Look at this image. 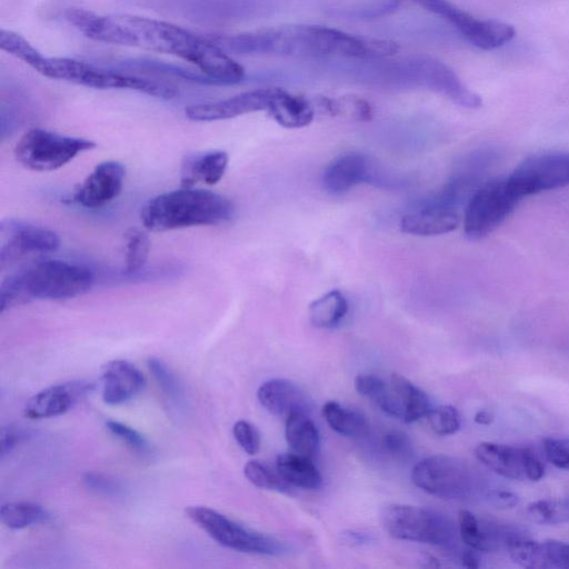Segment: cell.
<instances>
[{"mask_svg": "<svg viewBox=\"0 0 569 569\" xmlns=\"http://www.w3.org/2000/svg\"><path fill=\"white\" fill-rule=\"evenodd\" d=\"M65 17L79 33L92 41L182 58L211 78L214 85H236L244 81V67L222 51L209 36L134 15H99L86 9L71 8Z\"/></svg>", "mask_w": 569, "mask_h": 569, "instance_id": "obj_1", "label": "cell"}, {"mask_svg": "<svg viewBox=\"0 0 569 569\" xmlns=\"http://www.w3.org/2000/svg\"><path fill=\"white\" fill-rule=\"evenodd\" d=\"M209 37L228 55H274L373 62L393 57L399 52V46L392 41L356 36L319 25H288L256 32Z\"/></svg>", "mask_w": 569, "mask_h": 569, "instance_id": "obj_2", "label": "cell"}, {"mask_svg": "<svg viewBox=\"0 0 569 569\" xmlns=\"http://www.w3.org/2000/svg\"><path fill=\"white\" fill-rule=\"evenodd\" d=\"M94 282V273L84 265L43 259L5 279L0 286V312L34 299L66 301L82 296L91 291Z\"/></svg>", "mask_w": 569, "mask_h": 569, "instance_id": "obj_3", "label": "cell"}, {"mask_svg": "<svg viewBox=\"0 0 569 569\" xmlns=\"http://www.w3.org/2000/svg\"><path fill=\"white\" fill-rule=\"evenodd\" d=\"M235 206L217 193L182 187L151 199L141 212L149 232L164 233L195 226H215L231 221Z\"/></svg>", "mask_w": 569, "mask_h": 569, "instance_id": "obj_4", "label": "cell"}, {"mask_svg": "<svg viewBox=\"0 0 569 569\" xmlns=\"http://www.w3.org/2000/svg\"><path fill=\"white\" fill-rule=\"evenodd\" d=\"M36 72L47 78L88 88L124 89L162 99H173L177 95L174 87L154 79L108 71L106 68L71 58L45 56Z\"/></svg>", "mask_w": 569, "mask_h": 569, "instance_id": "obj_5", "label": "cell"}, {"mask_svg": "<svg viewBox=\"0 0 569 569\" xmlns=\"http://www.w3.org/2000/svg\"><path fill=\"white\" fill-rule=\"evenodd\" d=\"M413 483L422 491L444 499H471L489 491L485 479L477 469L448 455H435L423 459L413 469Z\"/></svg>", "mask_w": 569, "mask_h": 569, "instance_id": "obj_6", "label": "cell"}, {"mask_svg": "<svg viewBox=\"0 0 569 569\" xmlns=\"http://www.w3.org/2000/svg\"><path fill=\"white\" fill-rule=\"evenodd\" d=\"M383 524L389 536L398 541L434 546H451L456 541V527L451 519L433 509L412 505L388 506Z\"/></svg>", "mask_w": 569, "mask_h": 569, "instance_id": "obj_7", "label": "cell"}, {"mask_svg": "<svg viewBox=\"0 0 569 569\" xmlns=\"http://www.w3.org/2000/svg\"><path fill=\"white\" fill-rule=\"evenodd\" d=\"M95 147L89 139L33 128L19 139L14 155L16 161L29 171L44 173L57 171L77 155Z\"/></svg>", "mask_w": 569, "mask_h": 569, "instance_id": "obj_8", "label": "cell"}, {"mask_svg": "<svg viewBox=\"0 0 569 569\" xmlns=\"http://www.w3.org/2000/svg\"><path fill=\"white\" fill-rule=\"evenodd\" d=\"M521 199L509 183L508 177L486 181L466 205V236L477 241L492 234L514 213Z\"/></svg>", "mask_w": 569, "mask_h": 569, "instance_id": "obj_9", "label": "cell"}, {"mask_svg": "<svg viewBox=\"0 0 569 569\" xmlns=\"http://www.w3.org/2000/svg\"><path fill=\"white\" fill-rule=\"evenodd\" d=\"M186 515L214 541L234 551L268 556L281 555L286 551L278 539L238 524L212 508L191 506L186 509Z\"/></svg>", "mask_w": 569, "mask_h": 569, "instance_id": "obj_10", "label": "cell"}, {"mask_svg": "<svg viewBox=\"0 0 569 569\" xmlns=\"http://www.w3.org/2000/svg\"><path fill=\"white\" fill-rule=\"evenodd\" d=\"M427 12L441 17L457 29L467 42L483 51H494L516 36L514 26L496 19H478L448 0H413Z\"/></svg>", "mask_w": 569, "mask_h": 569, "instance_id": "obj_11", "label": "cell"}, {"mask_svg": "<svg viewBox=\"0 0 569 569\" xmlns=\"http://www.w3.org/2000/svg\"><path fill=\"white\" fill-rule=\"evenodd\" d=\"M59 246L61 239L51 229L14 218L4 219L0 224L2 271L28 256L54 253Z\"/></svg>", "mask_w": 569, "mask_h": 569, "instance_id": "obj_12", "label": "cell"}, {"mask_svg": "<svg viewBox=\"0 0 569 569\" xmlns=\"http://www.w3.org/2000/svg\"><path fill=\"white\" fill-rule=\"evenodd\" d=\"M522 198L569 185V154L544 153L528 157L508 176Z\"/></svg>", "mask_w": 569, "mask_h": 569, "instance_id": "obj_13", "label": "cell"}, {"mask_svg": "<svg viewBox=\"0 0 569 569\" xmlns=\"http://www.w3.org/2000/svg\"><path fill=\"white\" fill-rule=\"evenodd\" d=\"M478 462L499 476L514 481L538 482L544 477L541 458L529 447H514L497 443H481L475 448Z\"/></svg>", "mask_w": 569, "mask_h": 569, "instance_id": "obj_14", "label": "cell"}, {"mask_svg": "<svg viewBox=\"0 0 569 569\" xmlns=\"http://www.w3.org/2000/svg\"><path fill=\"white\" fill-rule=\"evenodd\" d=\"M373 403L404 423L417 422L433 409L431 399L423 389L399 374L392 375Z\"/></svg>", "mask_w": 569, "mask_h": 569, "instance_id": "obj_15", "label": "cell"}, {"mask_svg": "<svg viewBox=\"0 0 569 569\" xmlns=\"http://www.w3.org/2000/svg\"><path fill=\"white\" fill-rule=\"evenodd\" d=\"M275 91L276 88L256 89L222 101L195 104L188 106L185 114L193 122H217L267 111Z\"/></svg>", "mask_w": 569, "mask_h": 569, "instance_id": "obj_16", "label": "cell"}, {"mask_svg": "<svg viewBox=\"0 0 569 569\" xmlns=\"http://www.w3.org/2000/svg\"><path fill=\"white\" fill-rule=\"evenodd\" d=\"M126 168L118 162H104L79 186L74 201L85 208L97 209L112 203L123 191Z\"/></svg>", "mask_w": 569, "mask_h": 569, "instance_id": "obj_17", "label": "cell"}, {"mask_svg": "<svg viewBox=\"0 0 569 569\" xmlns=\"http://www.w3.org/2000/svg\"><path fill=\"white\" fill-rule=\"evenodd\" d=\"M93 386L84 381L54 385L34 395L25 406V416L42 419L61 416L82 402Z\"/></svg>", "mask_w": 569, "mask_h": 569, "instance_id": "obj_18", "label": "cell"}, {"mask_svg": "<svg viewBox=\"0 0 569 569\" xmlns=\"http://www.w3.org/2000/svg\"><path fill=\"white\" fill-rule=\"evenodd\" d=\"M373 176L371 161L365 155L348 153L339 156L326 167L322 183L327 193L341 195L359 184L371 181Z\"/></svg>", "mask_w": 569, "mask_h": 569, "instance_id": "obj_19", "label": "cell"}, {"mask_svg": "<svg viewBox=\"0 0 569 569\" xmlns=\"http://www.w3.org/2000/svg\"><path fill=\"white\" fill-rule=\"evenodd\" d=\"M103 401L108 405H121L143 392L146 378L139 369L126 361L106 364L102 373Z\"/></svg>", "mask_w": 569, "mask_h": 569, "instance_id": "obj_20", "label": "cell"}, {"mask_svg": "<svg viewBox=\"0 0 569 569\" xmlns=\"http://www.w3.org/2000/svg\"><path fill=\"white\" fill-rule=\"evenodd\" d=\"M259 403L275 416L286 418L296 412L307 411L305 394L294 383L286 379H272L259 387L257 392Z\"/></svg>", "mask_w": 569, "mask_h": 569, "instance_id": "obj_21", "label": "cell"}, {"mask_svg": "<svg viewBox=\"0 0 569 569\" xmlns=\"http://www.w3.org/2000/svg\"><path fill=\"white\" fill-rule=\"evenodd\" d=\"M459 225L455 209L427 206L402 218V232L414 236H438L451 233Z\"/></svg>", "mask_w": 569, "mask_h": 569, "instance_id": "obj_22", "label": "cell"}, {"mask_svg": "<svg viewBox=\"0 0 569 569\" xmlns=\"http://www.w3.org/2000/svg\"><path fill=\"white\" fill-rule=\"evenodd\" d=\"M228 162V154L223 151L187 156L182 166V187L191 188L197 183L216 185L222 181Z\"/></svg>", "mask_w": 569, "mask_h": 569, "instance_id": "obj_23", "label": "cell"}, {"mask_svg": "<svg viewBox=\"0 0 569 569\" xmlns=\"http://www.w3.org/2000/svg\"><path fill=\"white\" fill-rule=\"evenodd\" d=\"M267 112L279 125L289 129L308 126L316 114L313 102L289 94L281 88H276Z\"/></svg>", "mask_w": 569, "mask_h": 569, "instance_id": "obj_24", "label": "cell"}, {"mask_svg": "<svg viewBox=\"0 0 569 569\" xmlns=\"http://www.w3.org/2000/svg\"><path fill=\"white\" fill-rule=\"evenodd\" d=\"M276 468L291 486L315 491L323 484V477L311 457L295 453L279 455Z\"/></svg>", "mask_w": 569, "mask_h": 569, "instance_id": "obj_25", "label": "cell"}, {"mask_svg": "<svg viewBox=\"0 0 569 569\" xmlns=\"http://www.w3.org/2000/svg\"><path fill=\"white\" fill-rule=\"evenodd\" d=\"M285 435L289 447L298 455L312 458L321 445L318 428L305 412H296L287 417Z\"/></svg>", "mask_w": 569, "mask_h": 569, "instance_id": "obj_26", "label": "cell"}, {"mask_svg": "<svg viewBox=\"0 0 569 569\" xmlns=\"http://www.w3.org/2000/svg\"><path fill=\"white\" fill-rule=\"evenodd\" d=\"M316 112L329 116H341L353 119L356 122H371L374 117V111L362 97L348 95L341 98L333 99L328 97L316 98L314 103Z\"/></svg>", "mask_w": 569, "mask_h": 569, "instance_id": "obj_27", "label": "cell"}, {"mask_svg": "<svg viewBox=\"0 0 569 569\" xmlns=\"http://www.w3.org/2000/svg\"><path fill=\"white\" fill-rule=\"evenodd\" d=\"M347 313V299L339 291L328 292L309 306V319L317 328H334L342 323Z\"/></svg>", "mask_w": 569, "mask_h": 569, "instance_id": "obj_28", "label": "cell"}, {"mask_svg": "<svg viewBox=\"0 0 569 569\" xmlns=\"http://www.w3.org/2000/svg\"><path fill=\"white\" fill-rule=\"evenodd\" d=\"M325 421L338 434L355 437L365 432V417L354 409L345 408L337 402H328L323 407Z\"/></svg>", "mask_w": 569, "mask_h": 569, "instance_id": "obj_29", "label": "cell"}, {"mask_svg": "<svg viewBox=\"0 0 569 569\" xmlns=\"http://www.w3.org/2000/svg\"><path fill=\"white\" fill-rule=\"evenodd\" d=\"M0 519L11 529H24L45 524L51 519L46 509L34 503H9L0 508Z\"/></svg>", "mask_w": 569, "mask_h": 569, "instance_id": "obj_30", "label": "cell"}, {"mask_svg": "<svg viewBox=\"0 0 569 569\" xmlns=\"http://www.w3.org/2000/svg\"><path fill=\"white\" fill-rule=\"evenodd\" d=\"M526 514L528 518L536 524H569V497L542 499V501L529 505Z\"/></svg>", "mask_w": 569, "mask_h": 569, "instance_id": "obj_31", "label": "cell"}, {"mask_svg": "<svg viewBox=\"0 0 569 569\" xmlns=\"http://www.w3.org/2000/svg\"><path fill=\"white\" fill-rule=\"evenodd\" d=\"M244 474L249 483L258 488L278 493H291L292 486L279 474L277 468H273L265 462L249 461L244 467Z\"/></svg>", "mask_w": 569, "mask_h": 569, "instance_id": "obj_32", "label": "cell"}, {"mask_svg": "<svg viewBox=\"0 0 569 569\" xmlns=\"http://www.w3.org/2000/svg\"><path fill=\"white\" fill-rule=\"evenodd\" d=\"M151 241L142 229L131 228L125 235V265L127 273H136L148 261Z\"/></svg>", "mask_w": 569, "mask_h": 569, "instance_id": "obj_33", "label": "cell"}, {"mask_svg": "<svg viewBox=\"0 0 569 569\" xmlns=\"http://www.w3.org/2000/svg\"><path fill=\"white\" fill-rule=\"evenodd\" d=\"M0 48L4 52L21 59L22 62L36 69L44 55L27 41L22 35L2 29L0 31Z\"/></svg>", "mask_w": 569, "mask_h": 569, "instance_id": "obj_34", "label": "cell"}, {"mask_svg": "<svg viewBox=\"0 0 569 569\" xmlns=\"http://www.w3.org/2000/svg\"><path fill=\"white\" fill-rule=\"evenodd\" d=\"M428 424L434 433L441 436L454 435L461 428V415L451 405L433 408L427 415Z\"/></svg>", "mask_w": 569, "mask_h": 569, "instance_id": "obj_35", "label": "cell"}, {"mask_svg": "<svg viewBox=\"0 0 569 569\" xmlns=\"http://www.w3.org/2000/svg\"><path fill=\"white\" fill-rule=\"evenodd\" d=\"M148 367L151 369L157 383L162 387L164 393L174 399L175 402L181 401L183 397L182 386L179 384L177 377L172 373L166 364L157 358H151L148 361Z\"/></svg>", "mask_w": 569, "mask_h": 569, "instance_id": "obj_36", "label": "cell"}, {"mask_svg": "<svg viewBox=\"0 0 569 569\" xmlns=\"http://www.w3.org/2000/svg\"><path fill=\"white\" fill-rule=\"evenodd\" d=\"M544 453L549 463L569 471V437H548L543 441Z\"/></svg>", "mask_w": 569, "mask_h": 569, "instance_id": "obj_37", "label": "cell"}, {"mask_svg": "<svg viewBox=\"0 0 569 569\" xmlns=\"http://www.w3.org/2000/svg\"><path fill=\"white\" fill-rule=\"evenodd\" d=\"M106 427L109 432L121 439L123 443L134 449V451L139 453H147L149 451V444L146 438L141 433L135 431L134 428L115 421H108Z\"/></svg>", "mask_w": 569, "mask_h": 569, "instance_id": "obj_38", "label": "cell"}, {"mask_svg": "<svg viewBox=\"0 0 569 569\" xmlns=\"http://www.w3.org/2000/svg\"><path fill=\"white\" fill-rule=\"evenodd\" d=\"M233 434L238 445L248 455H256L261 449V435L253 424L239 421L234 425Z\"/></svg>", "mask_w": 569, "mask_h": 569, "instance_id": "obj_39", "label": "cell"}, {"mask_svg": "<svg viewBox=\"0 0 569 569\" xmlns=\"http://www.w3.org/2000/svg\"><path fill=\"white\" fill-rule=\"evenodd\" d=\"M459 536L462 541L475 551L479 552V518L472 512L462 509L458 515Z\"/></svg>", "mask_w": 569, "mask_h": 569, "instance_id": "obj_40", "label": "cell"}, {"mask_svg": "<svg viewBox=\"0 0 569 569\" xmlns=\"http://www.w3.org/2000/svg\"><path fill=\"white\" fill-rule=\"evenodd\" d=\"M542 543L546 569H569V544L558 541Z\"/></svg>", "mask_w": 569, "mask_h": 569, "instance_id": "obj_41", "label": "cell"}, {"mask_svg": "<svg viewBox=\"0 0 569 569\" xmlns=\"http://www.w3.org/2000/svg\"><path fill=\"white\" fill-rule=\"evenodd\" d=\"M83 483L89 491L105 496H118L122 494V487L113 479L102 474L86 473Z\"/></svg>", "mask_w": 569, "mask_h": 569, "instance_id": "obj_42", "label": "cell"}, {"mask_svg": "<svg viewBox=\"0 0 569 569\" xmlns=\"http://www.w3.org/2000/svg\"><path fill=\"white\" fill-rule=\"evenodd\" d=\"M386 451L396 458L406 459L413 454L411 439L401 432H389L383 438Z\"/></svg>", "mask_w": 569, "mask_h": 569, "instance_id": "obj_43", "label": "cell"}, {"mask_svg": "<svg viewBox=\"0 0 569 569\" xmlns=\"http://www.w3.org/2000/svg\"><path fill=\"white\" fill-rule=\"evenodd\" d=\"M386 382L381 377L372 374L358 375L355 379V388L358 394L374 399L383 391Z\"/></svg>", "mask_w": 569, "mask_h": 569, "instance_id": "obj_44", "label": "cell"}, {"mask_svg": "<svg viewBox=\"0 0 569 569\" xmlns=\"http://www.w3.org/2000/svg\"><path fill=\"white\" fill-rule=\"evenodd\" d=\"M488 502H491L496 507L512 508L519 503V498L516 494L503 489H489L486 494Z\"/></svg>", "mask_w": 569, "mask_h": 569, "instance_id": "obj_45", "label": "cell"}, {"mask_svg": "<svg viewBox=\"0 0 569 569\" xmlns=\"http://www.w3.org/2000/svg\"><path fill=\"white\" fill-rule=\"evenodd\" d=\"M23 437L24 433L19 428L12 426L3 428L2 436H0L2 456L11 453L17 444L22 441Z\"/></svg>", "mask_w": 569, "mask_h": 569, "instance_id": "obj_46", "label": "cell"}, {"mask_svg": "<svg viewBox=\"0 0 569 569\" xmlns=\"http://www.w3.org/2000/svg\"><path fill=\"white\" fill-rule=\"evenodd\" d=\"M475 549H469L463 554L462 562L463 565L467 568H478L481 566V559H479L478 554L476 553Z\"/></svg>", "mask_w": 569, "mask_h": 569, "instance_id": "obj_47", "label": "cell"}, {"mask_svg": "<svg viewBox=\"0 0 569 569\" xmlns=\"http://www.w3.org/2000/svg\"><path fill=\"white\" fill-rule=\"evenodd\" d=\"M475 423L479 425H491L495 421V417L491 412L479 411L474 418Z\"/></svg>", "mask_w": 569, "mask_h": 569, "instance_id": "obj_48", "label": "cell"}]
</instances>
